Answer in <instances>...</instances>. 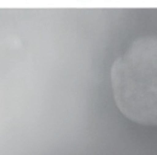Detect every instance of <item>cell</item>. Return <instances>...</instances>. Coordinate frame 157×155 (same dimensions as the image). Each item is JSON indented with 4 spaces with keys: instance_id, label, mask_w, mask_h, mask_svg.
Here are the masks:
<instances>
[{
    "instance_id": "cell-1",
    "label": "cell",
    "mask_w": 157,
    "mask_h": 155,
    "mask_svg": "<svg viewBox=\"0 0 157 155\" xmlns=\"http://www.w3.org/2000/svg\"><path fill=\"white\" fill-rule=\"evenodd\" d=\"M115 104L128 120L157 127V34L134 38L110 70Z\"/></svg>"
}]
</instances>
